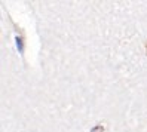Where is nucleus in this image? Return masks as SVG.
I'll return each mask as SVG.
<instances>
[{"mask_svg": "<svg viewBox=\"0 0 147 132\" xmlns=\"http://www.w3.org/2000/svg\"><path fill=\"white\" fill-rule=\"evenodd\" d=\"M92 132H102V128L98 125V126H95V128L92 129Z\"/></svg>", "mask_w": 147, "mask_h": 132, "instance_id": "obj_1", "label": "nucleus"}]
</instances>
